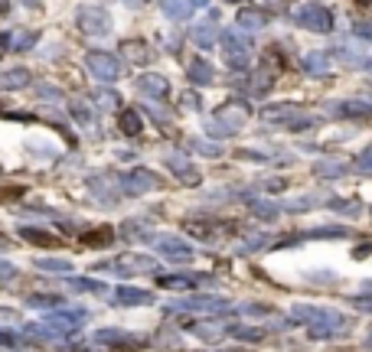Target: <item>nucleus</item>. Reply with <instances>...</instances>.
<instances>
[{"label": "nucleus", "mask_w": 372, "mask_h": 352, "mask_svg": "<svg viewBox=\"0 0 372 352\" xmlns=\"http://www.w3.org/2000/svg\"><path fill=\"white\" fill-rule=\"evenodd\" d=\"M85 319H89V310H62L56 307L53 313L43 317V323H36V326H26V336H49V340H62V336H72V333H79L85 326Z\"/></svg>", "instance_id": "nucleus-1"}, {"label": "nucleus", "mask_w": 372, "mask_h": 352, "mask_svg": "<svg viewBox=\"0 0 372 352\" xmlns=\"http://www.w3.org/2000/svg\"><path fill=\"white\" fill-rule=\"evenodd\" d=\"M261 118L268 124H281V127H291V131H304V127L314 124V118L304 114V108H297V104H268L261 111Z\"/></svg>", "instance_id": "nucleus-2"}, {"label": "nucleus", "mask_w": 372, "mask_h": 352, "mask_svg": "<svg viewBox=\"0 0 372 352\" xmlns=\"http://www.w3.org/2000/svg\"><path fill=\"white\" fill-rule=\"evenodd\" d=\"M245 121H248L245 104H225V108H219V111H216L210 121H206V127H210L212 137H229V134H235V131H239Z\"/></svg>", "instance_id": "nucleus-3"}, {"label": "nucleus", "mask_w": 372, "mask_h": 352, "mask_svg": "<svg viewBox=\"0 0 372 352\" xmlns=\"http://www.w3.org/2000/svg\"><path fill=\"white\" fill-rule=\"evenodd\" d=\"M75 23H79V30L85 36H108L111 33V17H108V10L98 7V3H82L79 10H75Z\"/></svg>", "instance_id": "nucleus-4"}, {"label": "nucleus", "mask_w": 372, "mask_h": 352, "mask_svg": "<svg viewBox=\"0 0 372 352\" xmlns=\"http://www.w3.org/2000/svg\"><path fill=\"white\" fill-rule=\"evenodd\" d=\"M222 39V56L232 68H248L252 66V43L245 39L239 30H225L219 36Z\"/></svg>", "instance_id": "nucleus-5"}, {"label": "nucleus", "mask_w": 372, "mask_h": 352, "mask_svg": "<svg viewBox=\"0 0 372 352\" xmlns=\"http://www.w3.org/2000/svg\"><path fill=\"white\" fill-rule=\"evenodd\" d=\"M353 330V323H349L343 313H337V310L324 307V313L307 326V333H310V340H333V336H343V333Z\"/></svg>", "instance_id": "nucleus-6"}, {"label": "nucleus", "mask_w": 372, "mask_h": 352, "mask_svg": "<svg viewBox=\"0 0 372 352\" xmlns=\"http://www.w3.org/2000/svg\"><path fill=\"white\" fill-rule=\"evenodd\" d=\"M291 20L297 23V26H304V30H310V33H330V30H333V17H330V10L320 7V3L297 7V10L291 13Z\"/></svg>", "instance_id": "nucleus-7"}, {"label": "nucleus", "mask_w": 372, "mask_h": 352, "mask_svg": "<svg viewBox=\"0 0 372 352\" xmlns=\"http://www.w3.org/2000/svg\"><path fill=\"white\" fill-rule=\"evenodd\" d=\"M118 186H121L124 196H144V193H151V189H160V176L144 170V167H134L131 173L118 176Z\"/></svg>", "instance_id": "nucleus-8"}, {"label": "nucleus", "mask_w": 372, "mask_h": 352, "mask_svg": "<svg viewBox=\"0 0 372 352\" xmlns=\"http://www.w3.org/2000/svg\"><path fill=\"white\" fill-rule=\"evenodd\" d=\"M98 271H115V274H151L154 268H157V261H154L151 254H121V258H115V261H105V264H95Z\"/></svg>", "instance_id": "nucleus-9"}, {"label": "nucleus", "mask_w": 372, "mask_h": 352, "mask_svg": "<svg viewBox=\"0 0 372 352\" xmlns=\"http://www.w3.org/2000/svg\"><path fill=\"white\" fill-rule=\"evenodd\" d=\"M85 66H89V72H92L95 79H102V82H115L121 75V62L111 53H89Z\"/></svg>", "instance_id": "nucleus-10"}, {"label": "nucleus", "mask_w": 372, "mask_h": 352, "mask_svg": "<svg viewBox=\"0 0 372 352\" xmlns=\"http://www.w3.org/2000/svg\"><path fill=\"white\" fill-rule=\"evenodd\" d=\"M151 245L160 251L163 258H174V261H193V245L176 235H154Z\"/></svg>", "instance_id": "nucleus-11"}, {"label": "nucleus", "mask_w": 372, "mask_h": 352, "mask_svg": "<svg viewBox=\"0 0 372 352\" xmlns=\"http://www.w3.org/2000/svg\"><path fill=\"white\" fill-rule=\"evenodd\" d=\"M174 310H189V313H225V310H232V304L222 300V297H186V300H176Z\"/></svg>", "instance_id": "nucleus-12"}, {"label": "nucleus", "mask_w": 372, "mask_h": 352, "mask_svg": "<svg viewBox=\"0 0 372 352\" xmlns=\"http://www.w3.org/2000/svg\"><path fill=\"white\" fill-rule=\"evenodd\" d=\"M92 340L102 342V346H115V349H144V336H134V333L124 330H98Z\"/></svg>", "instance_id": "nucleus-13"}, {"label": "nucleus", "mask_w": 372, "mask_h": 352, "mask_svg": "<svg viewBox=\"0 0 372 352\" xmlns=\"http://www.w3.org/2000/svg\"><path fill=\"white\" fill-rule=\"evenodd\" d=\"M108 297H111V304H118V307H151L154 304V294L140 290V287H115Z\"/></svg>", "instance_id": "nucleus-14"}, {"label": "nucleus", "mask_w": 372, "mask_h": 352, "mask_svg": "<svg viewBox=\"0 0 372 352\" xmlns=\"http://www.w3.org/2000/svg\"><path fill=\"white\" fill-rule=\"evenodd\" d=\"M167 167H170V173H174L180 183H186V186H199V170L183 157V154H167Z\"/></svg>", "instance_id": "nucleus-15"}, {"label": "nucleus", "mask_w": 372, "mask_h": 352, "mask_svg": "<svg viewBox=\"0 0 372 352\" xmlns=\"http://www.w3.org/2000/svg\"><path fill=\"white\" fill-rule=\"evenodd\" d=\"M212 284V277H203V274H167L160 277V287L167 290H193V287Z\"/></svg>", "instance_id": "nucleus-16"}, {"label": "nucleus", "mask_w": 372, "mask_h": 352, "mask_svg": "<svg viewBox=\"0 0 372 352\" xmlns=\"http://www.w3.org/2000/svg\"><path fill=\"white\" fill-rule=\"evenodd\" d=\"M121 56L128 62H134V66H147V62H154V49L144 39H124L121 43Z\"/></svg>", "instance_id": "nucleus-17"}, {"label": "nucleus", "mask_w": 372, "mask_h": 352, "mask_svg": "<svg viewBox=\"0 0 372 352\" xmlns=\"http://www.w3.org/2000/svg\"><path fill=\"white\" fill-rule=\"evenodd\" d=\"M134 85H138V91H140V95H147V98H163V95L170 91V82L163 79V75H157V72H147V75H140Z\"/></svg>", "instance_id": "nucleus-18"}, {"label": "nucleus", "mask_w": 372, "mask_h": 352, "mask_svg": "<svg viewBox=\"0 0 372 352\" xmlns=\"http://www.w3.org/2000/svg\"><path fill=\"white\" fill-rule=\"evenodd\" d=\"M189 39L199 46V49H212V43L219 39V26L212 20H206V23H196L193 30H189Z\"/></svg>", "instance_id": "nucleus-19"}, {"label": "nucleus", "mask_w": 372, "mask_h": 352, "mask_svg": "<svg viewBox=\"0 0 372 352\" xmlns=\"http://www.w3.org/2000/svg\"><path fill=\"white\" fill-rule=\"evenodd\" d=\"M186 79L193 82V85H212V66L206 62V59H189L186 62Z\"/></svg>", "instance_id": "nucleus-20"}, {"label": "nucleus", "mask_w": 372, "mask_h": 352, "mask_svg": "<svg viewBox=\"0 0 372 352\" xmlns=\"http://www.w3.org/2000/svg\"><path fill=\"white\" fill-rule=\"evenodd\" d=\"M333 114H337V118H369V114H372V104H369V102H356V98H349V102L333 104Z\"/></svg>", "instance_id": "nucleus-21"}, {"label": "nucleus", "mask_w": 372, "mask_h": 352, "mask_svg": "<svg viewBox=\"0 0 372 352\" xmlns=\"http://www.w3.org/2000/svg\"><path fill=\"white\" fill-rule=\"evenodd\" d=\"M235 26H239L242 33H258V30H265V13L261 10H239Z\"/></svg>", "instance_id": "nucleus-22"}, {"label": "nucleus", "mask_w": 372, "mask_h": 352, "mask_svg": "<svg viewBox=\"0 0 372 352\" xmlns=\"http://www.w3.org/2000/svg\"><path fill=\"white\" fill-rule=\"evenodd\" d=\"M160 10L167 20H186L189 13H193V7H189V0H160Z\"/></svg>", "instance_id": "nucleus-23"}, {"label": "nucleus", "mask_w": 372, "mask_h": 352, "mask_svg": "<svg viewBox=\"0 0 372 352\" xmlns=\"http://www.w3.org/2000/svg\"><path fill=\"white\" fill-rule=\"evenodd\" d=\"M301 66L307 75H326L330 72V59H326V53H307L301 59Z\"/></svg>", "instance_id": "nucleus-24"}, {"label": "nucleus", "mask_w": 372, "mask_h": 352, "mask_svg": "<svg viewBox=\"0 0 372 352\" xmlns=\"http://www.w3.org/2000/svg\"><path fill=\"white\" fill-rule=\"evenodd\" d=\"M111 239H115V232L108 225H98V228H92V232H82V241L92 245V248H105V245H111Z\"/></svg>", "instance_id": "nucleus-25"}, {"label": "nucleus", "mask_w": 372, "mask_h": 352, "mask_svg": "<svg viewBox=\"0 0 372 352\" xmlns=\"http://www.w3.org/2000/svg\"><path fill=\"white\" fill-rule=\"evenodd\" d=\"M69 287H72V290H85V294H98V297L111 294L102 281H92V277H69Z\"/></svg>", "instance_id": "nucleus-26"}, {"label": "nucleus", "mask_w": 372, "mask_h": 352, "mask_svg": "<svg viewBox=\"0 0 372 352\" xmlns=\"http://www.w3.org/2000/svg\"><path fill=\"white\" fill-rule=\"evenodd\" d=\"M343 173H346V163H337V160H320V163H314V176H320V180H337Z\"/></svg>", "instance_id": "nucleus-27"}, {"label": "nucleus", "mask_w": 372, "mask_h": 352, "mask_svg": "<svg viewBox=\"0 0 372 352\" xmlns=\"http://www.w3.org/2000/svg\"><path fill=\"white\" fill-rule=\"evenodd\" d=\"M229 336H235V340H242V342H258V340H265V330L261 326H242V323H232L229 326Z\"/></svg>", "instance_id": "nucleus-28"}, {"label": "nucleus", "mask_w": 372, "mask_h": 352, "mask_svg": "<svg viewBox=\"0 0 372 352\" xmlns=\"http://www.w3.org/2000/svg\"><path fill=\"white\" fill-rule=\"evenodd\" d=\"M0 85L3 89H26L30 85V72L26 68H10V72L0 75Z\"/></svg>", "instance_id": "nucleus-29"}, {"label": "nucleus", "mask_w": 372, "mask_h": 352, "mask_svg": "<svg viewBox=\"0 0 372 352\" xmlns=\"http://www.w3.org/2000/svg\"><path fill=\"white\" fill-rule=\"evenodd\" d=\"M252 212H255L258 219H265V222H275V219L281 216V205L278 203H265V199H252Z\"/></svg>", "instance_id": "nucleus-30"}, {"label": "nucleus", "mask_w": 372, "mask_h": 352, "mask_svg": "<svg viewBox=\"0 0 372 352\" xmlns=\"http://www.w3.org/2000/svg\"><path fill=\"white\" fill-rule=\"evenodd\" d=\"M20 239H26L30 245H56V235H49V232H43V228H30V225H24L20 228Z\"/></svg>", "instance_id": "nucleus-31"}, {"label": "nucleus", "mask_w": 372, "mask_h": 352, "mask_svg": "<svg viewBox=\"0 0 372 352\" xmlns=\"http://www.w3.org/2000/svg\"><path fill=\"white\" fill-rule=\"evenodd\" d=\"M36 268H43L49 274H69L72 261H66V258H36Z\"/></svg>", "instance_id": "nucleus-32"}, {"label": "nucleus", "mask_w": 372, "mask_h": 352, "mask_svg": "<svg viewBox=\"0 0 372 352\" xmlns=\"http://www.w3.org/2000/svg\"><path fill=\"white\" fill-rule=\"evenodd\" d=\"M140 114L134 111V108H128V111H121V131H124V134L128 137H138L140 134Z\"/></svg>", "instance_id": "nucleus-33"}, {"label": "nucleus", "mask_w": 372, "mask_h": 352, "mask_svg": "<svg viewBox=\"0 0 372 352\" xmlns=\"http://www.w3.org/2000/svg\"><path fill=\"white\" fill-rule=\"evenodd\" d=\"M26 304H30V307H39V310L62 307V297H59V294H30V297H26Z\"/></svg>", "instance_id": "nucleus-34"}, {"label": "nucleus", "mask_w": 372, "mask_h": 352, "mask_svg": "<svg viewBox=\"0 0 372 352\" xmlns=\"http://www.w3.org/2000/svg\"><path fill=\"white\" fill-rule=\"evenodd\" d=\"M343 235H349L346 228H310V232H304V235H297V239H343Z\"/></svg>", "instance_id": "nucleus-35"}, {"label": "nucleus", "mask_w": 372, "mask_h": 352, "mask_svg": "<svg viewBox=\"0 0 372 352\" xmlns=\"http://www.w3.org/2000/svg\"><path fill=\"white\" fill-rule=\"evenodd\" d=\"M72 118H75V121H79V124H92V108H89V104L85 102H72Z\"/></svg>", "instance_id": "nucleus-36"}, {"label": "nucleus", "mask_w": 372, "mask_h": 352, "mask_svg": "<svg viewBox=\"0 0 372 352\" xmlns=\"http://www.w3.org/2000/svg\"><path fill=\"white\" fill-rule=\"evenodd\" d=\"M255 7H261V10L284 13V10H291V0H255Z\"/></svg>", "instance_id": "nucleus-37"}, {"label": "nucleus", "mask_w": 372, "mask_h": 352, "mask_svg": "<svg viewBox=\"0 0 372 352\" xmlns=\"http://www.w3.org/2000/svg\"><path fill=\"white\" fill-rule=\"evenodd\" d=\"M193 150L206 154V157H219V154H222L219 144H210V140H193Z\"/></svg>", "instance_id": "nucleus-38"}, {"label": "nucleus", "mask_w": 372, "mask_h": 352, "mask_svg": "<svg viewBox=\"0 0 372 352\" xmlns=\"http://www.w3.org/2000/svg\"><path fill=\"white\" fill-rule=\"evenodd\" d=\"M10 281H17V264L0 261V284H10Z\"/></svg>", "instance_id": "nucleus-39"}, {"label": "nucleus", "mask_w": 372, "mask_h": 352, "mask_svg": "<svg viewBox=\"0 0 372 352\" xmlns=\"http://www.w3.org/2000/svg\"><path fill=\"white\" fill-rule=\"evenodd\" d=\"M330 205H333L337 212H349V216L360 212V203H353V199H346V203H343V199H330Z\"/></svg>", "instance_id": "nucleus-40"}, {"label": "nucleus", "mask_w": 372, "mask_h": 352, "mask_svg": "<svg viewBox=\"0 0 372 352\" xmlns=\"http://www.w3.org/2000/svg\"><path fill=\"white\" fill-rule=\"evenodd\" d=\"M317 203H324V199H320V196H304V199L291 203L288 209H291V212H304V209H310V205H317Z\"/></svg>", "instance_id": "nucleus-41"}, {"label": "nucleus", "mask_w": 372, "mask_h": 352, "mask_svg": "<svg viewBox=\"0 0 372 352\" xmlns=\"http://www.w3.org/2000/svg\"><path fill=\"white\" fill-rule=\"evenodd\" d=\"M356 170H360L362 176H372V147L366 150V154H362L360 160H356Z\"/></svg>", "instance_id": "nucleus-42"}, {"label": "nucleus", "mask_w": 372, "mask_h": 352, "mask_svg": "<svg viewBox=\"0 0 372 352\" xmlns=\"http://www.w3.org/2000/svg\"><path fill=\"white\" fill-rule=\"evenodd\" d=\"M17 346H20V340H17V333L0 330V349H17Z\"/></svg>", "instance_id": "nucleus-43"}, {"label": "nucleus", "mask_w": 372, "mask_h": 352, "mask_svg": "<svg viewBox=\"0 0 372 352\" xmlns=\"http://www.w3.org/2000/svg\"><path fill=\"white\" fill-rule=\"evenodd\" d=\"M356 36L372 43V20H360V23H356Z\"/></svg>", "instance_id": "nucleus-44"}, {"label": "nucleus", "mask_w": 372, "mask_h": 352, "mask_svg": "<svg viewBox=\"0 0 372 352\" xmlns=\"http://www.w3.org/2000/svg\"><path fill=\"white\" fill-rule=\"evenodd\" d=\"M33 43H36V33H24L20 39H17V49H30Z\"/></svg>", "instance_id": "nucleus-45"}, {"label": "nucleus", "mask_w": 372, "mask_h": 352, "mask_svg": "<svg viewBox=\"0 0 372 352\" xmlns=\"http://www.w3.org/2000/svg\"><path fill=\"white\" fill-rule=\"evenodd\" d=\"M10 46V33H0V49H7Z\"/></svg>", "instance_id": "nucleus-46"}, {"label": "nucleus", "mask_w": 372, "mask_h": 352, "mask_svg": "<svg viewBox=\"0 0 372 352\" xmlns=\"http://www.w3.org/2000/svg\"><path fill=\"white\" fill-rule=\"evenodd\" d=\"M206 3H210V0H189V7H193V10H196V7H206Z\"/></svg>", "instance_id": "nucleus-47"}, {"label": "nucleus", "mask_w": 372, "mask_h": 352, "mask_svg": "<svg viewBox=\"0 0 372 352\" xmlns=\"http://www.w3.org/2000/svg\"><path fill=\"white\" fill-rule=\"evenodd\" d=\"M26 7H36V10H39V7H43V0H24Z\"/></svg>", "instance_id": "nucleus-48"}, {"label": "nucleus", "mask_w": 372, "mask_h": 352, "mask_svg": "<svg viewBox=\"0 0 372 352\" xmlns=\"http://www.w3.org/2000/svg\"><path fill=\"white\" fill-rule=\"evenodd\" d=\"M10 10V0H0V13H7Z\"/></svg>", "instance_id": "nucleus-49"}, {"label": "nucleus", "mask_w": 372, "mask_h": 352, "mask_svg": "<svg viewBox=\"0 0 372 352\" xmlns=\"http://www.w3.org/2000/svg\"><path fill=\"white\" fill-rule=\"evenodd\" d=\"M7 245H10V239H7V235L0 232V248H7Z\"/></svg>", "instance_id": "nucleus-50"}, {"label": "nucleus", "mask_w": 372, "mask_h": 352, "mask_svg": "<svg viewBox=\"0 0 372 352\" xmlns=\"http://www.w3.org/2000/svg\"><path fill=\"white\" fill-rule=\"evenodd\" d=\"M362 290H366V294H369V297H372V284H366V287H362Z\"/></svg>", "instance_id": "nucleus-51"}, {"label": "nucleus", "mask_w": 372, "mask_h": 352, "mask_svg": "<svg viewBox=\"0 0 372 352\" xmlns=\"http://www.w3.org/2000/svg\"><path fill=\"white\" fill-rule=\"evenodd\" d=\"M366 346H369V349H372V333H369V336H366Z\"/></svg>", "instance_id": "nucleus-52"}, {"label": "nucleus", "mask_w": 372, "mask_h": 352, "mask_svg": "<svg viewBox=\"0 0 372 352\" xmlns=\"http://www.w3.org/2000/svg\"><path fill=\"white\" fill-rule=\"evenodd\" d=\"M366 68H369V72H372V59H369V62H366Z\"/></svg>", "instance_id": "nucleus-53"}, {"label": "nucleus", "mask_w": 372, "mask_h": 352, "mask_svg": "<svg viewBox=\"0 0 372 352\" xmlns=\"http://www.w3.org/2000/svg\"><path fill=\"white\" fill-rule=\"evenodd\" d=\"M128 3H131V7H134V3H140V0H128Z\"/></svg>", "instance_id": "nucleus-54"}]
</instances>
